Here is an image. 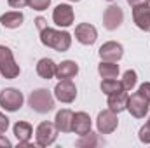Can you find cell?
<instances>
[{"mask_svg": "<svg viewBox=\"0 0 150 148\" xmlns=\"http://www.w3.org/2000/svg\"><path fill=\"white\" fill-rule=\"evenodd\" d=\"M133 21L142 32L150 33V4L133 7Z\"/></svg>", "mask_w": 150, "mask_h": 148, "instance_id": "4fadbf2b", "label": "cell"}, {"mask_svg": "<svg viewBox=\"0 0 150 148\" xmlns=\"http://www.w3.org/2000/svg\"><path fill=\"white\" fill-rule=\"evenodd\" d=\"M7 4L12 9H25L26 5H30V0H7Z\"/></svg>", "mask_w": 150, "mask_h": 148, "instance_id": "83f0119b", "label": "cell"}, {"mask_svg": "<svg viewBox=\"0 0 150 148\" xmlns=\"http://www.w3.org/2000/svg\"><path fill=\"white\" fill-rule=\"evenodd\" d=\"M126 110L129 111L134 118H145L149 115V110H150V103L136 91L134 94L129 96L127 99V108Z\"/></svg>", "mask_w": 150, "mask_h": 148, "instance_id": "9c48e42d", "label": "cell"}, {"mask_svg": "<svg viewBox=\"0 0 150 148\" xmlns=\"http://www.w3.org/2000/svg\"><path fill=\"white\" fill-rule=\"evenodd\" d=\"M100 89H101V92H105L107 96L124 91L122 82H120V80H117V78H103V80H101V84H100Z\"/></svg>", "mask_w": 150, "mask_h": 148, "instance_id": "7402d4cb", "label": "cell"}, {"mask_svg": "<svg viewBox=\"0 0 150 148\" xmlns=\"http://www.w3.org/2000/svg\"><path fill=\"white\" fill-rule=\"evenodd\" d=\"M25 103L23 92L14 87H7L0 91V106L5 111H18Z\"/></svg>", "mask_w": 150, "mask_h": 148, "instance_id": "277c9868", "label": "cell"}, {"mask_svg": "<svg viewBox=\"0 0 150 148\" xmlns=\"http://www.w3.org/2000/svg\"><path fill=\"white\" fill-rule=\"evenodd\" d=\"M120 82H122V87H124V91H133L134 87H136V84H138V73L134 72V70H126L124 75H122V78H120Z\"/></svg>", "mask_w": 150, "mask_h": 148, "instance_id": "603a6c76", "label": "cell"}, {"mask_svg": "<svg viewBox=\"0 0 150 148\" xmlns=\"http://www.w3.org/2000/svg\"><path fill=\"white\" fill-rule=\"evenodd\" d=\"M49 5H51V0H30V7L33 11H38V12L49 9Z\"/></svg>", "mask_w": 150, "mask_h": 148, "instance_id": "484cf974", "label": "cell"}, {"mask_svg": "<svg viewBox=\"0 0 150 148\" xmlns=\"http://www.w3.org/2000/svg\"><path fill=\"white\" fill-rule=\"evenodd\" d=\"M52 21L59 28H68L75 21V12L70 4H59L52 11Z\"/></svg>", "mask_w": 150, "mask_h": 148, "instance_id": "ba28073f", "label": "cell"}, {"mask_svg": "<svg viewBox=\"0 0 150 148\" xmlns=\"http://www.w3.org/2000/svg\"><path fill=\"white\" fill-rule=\"evenodd\" d=\"M98 145H101V140L98 134H94L91 131L87 134L80 136V140L77 141V147H98Z\"/></svg>", "mask_w": 150, "mask_h": 148, "instance_id": "cb8c5ba5", "label": "cell"}, {"mask_svg": "<svg viewBox=\"0 0 150 148\" xmlns=\"http://www.w3.org/2000/svg\"><path fill=\"white\" fill-rule=\"evenodd\" d=\"M54 96L51 94V91L47 89H35L30 98H28V105L30 108L37 113H49L54 110Z\"/></svg>", "mask_w": 150, "mask_h": 148, "instance_id": "7a4b0ae2", "label": "cell"}, {"mask_svg": "<svg viewBox=\"0 0 150 148\" xmlns=\"http://www.w3.org/2000/svg\"><path fill=\"white\" fill-rule=\"evenodd\" d=\"M93 127V120L89 117V113L86 111H77L74 113V122H72V132H75L77 136H84L91 131Z\"/></svg>", "mask_w": 150, "mask_h": 148, "instance_id": "5bb4252c", "label": "cell"}, {"mask_svg": "<svg viewBox=\"0 0 150 148\" xmlns=\"http://www.w3.org/2000/svg\"><path fill=\"white\" fill-rule=\"evenodd\" d=\"M122 23H124V11L119 5H108L103 12V26L108 32H113L120 28Z\"/></svg>", "mask_w": 150, "mask_h": 148, "instance_id": "8fae6325", "label": "cell"}, {"mask_svg": "<svg viewBox=\"0 0 150 148\" xmlns=\"http://www.w3.org/2000/svg\"><path fill=\"white\" fill-rule=\"evenodd\" d=\"M56 68H58V65L51 58H42V59H38V63H37V73L44 80L54 78L56 77Z\"/></svg>", "mask_w": 150, "mask_h": 148, "instance_id": "d6986e66", "label": "cell"}, {"mask_svg": "<svg viewBox=\"0 0 150 148\" xmlns=\"http://www.w3.org/2000/svg\"><path fill=\"white\" fill-rule=\"evenodd\" d=\"M138 92L150 103V82H143V84L138 87Z\"/></svg>", "mask_w": 150, "mask_h": 148, "instance_id": "4316f807", "label": "cell"}, {"mask_svg": "<svg viewBox=\"0 0 150 148\" xmlns=\"http://www.w3.org/2000/svg\"><path fill=\"white\" fill-rule=\"evenodd\" d=\"M127 99H129V94L127 91H120V92H115V94H110L108 99H107V106L108 110L115 111L117 115L120 111H124L127 108Z\"/></svg>", "mask_w": 150, "mask_h": 148, "instance_id": "9a60e30c", "label": "cell"}, {"mask_svg": "<svg viewBox=\"0 0 150 148\" xmlns=\"http://www.w3.org/2000/svg\"><path fill=\"white\" fill-rule=\"evenodd\" d=\"M77 73H79V65L75 61H72V59L61 61L58 65V68H56V78H59V80L74 78V77H77Z\"/></svg>", "mask_w": 150, "mask_h": 148, "instance_id": "ffe728a7", "label": "cell"}, {"mask_svg": "<svg viewBox=\"0 0 150 148\" xmlns=\"http://www.w3.org/2000/svg\"><path fill=\"white\" fill-rule=\"evenodd\" d=\"M98 54H100V59H101V61L119 63V61L122 59V56H124V47H122V44L110 40V42H105V44L100 47Z\"/></svg>", "mask_w": 150, "mask_h": 148, "instance_id": "30bf717a", "label": "cell"}, {"mask_svg": "<svg viewBox=\"0 0 150 148\" xmlns=\"http://www.w3.org/2000/svg\"><path fill=\"white\" fill-rule=\"evenodd\" d=\"M19 73H21V68L16 63L12 51L7 45H0V75L7 80H12Z\"/></svg>", "mask_w": 150, "mask_h": 148, "instance_id": "3957f363", "label": "cell"}, {"mask_svg": "<svg viewBox=\"0 0 150 148\" xmlns=\"http://www.w3.org/2000/svg\"><path fill=\"white\" fill-rule=\"evenodd\" d=\"M107 2H113V0H107Z\"/></svg>", "mask_w": 150, "mask_h": 148, "instance_id": "836d02e7", "label": "cell"}, {"mask_svg": "<svg viewBox=\"0 0 150 148\" xmlns=\"http://www.w3.org/2000/svg\"><path fill=\"white\" fill-rule=\"evenodd\" d=\"M12 132H14V136H16V140H18V145L28 143V141L32 140V136H33L32 125H30L28 122H25V120H18V122L12 125Z\"/></svg>", "mask_w": 150, "mask_h": 148, "instance_id": "ac0fdd59", "label": "cell"}, {"mask_svg": "<svg viewBox=\"0 0 150 148\" xmlns=\"http://www.w3.org/2000/svg\"><path fill=\"white\" fill-rule=\"evenodd\" d=\"M98 73L101 78H117L119 77V65L112 61H101L98 65Z\"/></svg>", "mask_w": 150, "mask_h": 148, "instance_id": "44dd1931", "label": "cell"}, {"mask_svg": "<svg viewBox=\"0 0 150 148\" xmlns=\"http://www.w3.org/2000/svg\"><path fill=\"white\" fill-rule=\"evenodd\" d=\"M68 2H80V0H68Z\"/></svg>", "mask_w": 150, "mask_h": 148, "instance_id": "d6a6232c", "label": "cell"}, {"mask_svg": "<svg viewBox=\"0 0 150 148\" xmlns=\"http://www.w3.org/2000/svg\"><path fill=\"white\" fill-rule=\"evenodd\" d=\"M40 42L42 45L51 47L58 52H67L72 47V35L68 32H61V30L45 26L44 30H40Z\"/></svg>", "mask_w": 150, "mask_h": 148, "instance_id": "6da1fadb", "label": "cell"}, {"mask_svg": "<svg viewBox=\"0 0 150 148\" xmlns=\"http://www.w3.org/2000/svg\"><path fill=\"white\" fill-rule=\"evenodd\" d=\"M72 122H74V111L70 108L59 110L54 117V124L59 132H72Z\"/></svg>", "mask_w": 150, "mask_h": 148, "instance_id": "2e32d148", "label": "cell"}, {"mask_svg": "<svg viewBox=\"0 0 150 148\" xmlns=\"http://www.w3.org/2000/svg\"><path fill=\"white\" fill-rule=\"evenodd\" d=\"M23 21H25V16H23L21 11H9V12H5V14L0 16V23H2V26L7 28V30H16V28H19V26L23 25Z\"/></svg>", "mask_w": 150, "mask_h": 148, "instance_id": "e0dca14e", "label": "cell"}, {"mask_svg": "<svg viewBox=\"0 0 150 148\" xmlns=\"http://www.w3.org/2000/svg\"><path fill=\"white\" fill-rule=\"evenodd\" d=\"M58 127L54 122H40L35 129V141L38 147H51L58 140Z\"/></svg>", "mask_w": 150, "mask_h": 148, "instance_id": "5b68a950", "label": "cell"}, {"mask_svg": "<svg viewBox=\"0 0 150 148\" xmlns=\"http://www.w3.org/2000/svg\"><path fill=\"white\" fill-rule=\"evenodd\" d=\"M127 4L131 7H136V5H143V4H150V0H127Z\"/></svg>", "mask_w": 150, "mask_h": 148, "instance_id": "4dcf8cb0", "label": "cell"}, {"mask_svg": "<svg viewBox=\"0 0 150 148\" xmlns=\"http://www.w3.org/2000/svg\"><path fill=\"white\" fill-rule=\"evenodd\" d=\"M7 129H9V118H7L5 113L0 111V134H4Z\"/></svg>", "mask_w": 150, "mask_h": 148, "instance_id": "f1b7e54d", "label": "cell"}, {"mask_svg": "<svg viewBox=\"0 0 150 148\" xmlns=\"http://www.w3.org/2000/svg\"><path fill=\"white\" fill-rule=\"evenodd\" d=\"M35 26H37L38 32H40V30H44V28L47 26V21H45V19L42 18V16H38L37 19H35Z\"/></svg>", "mask_w": 150, "mask_h": 148, "instance_id": "f546056e", "label": "cell"}, {"mask_svg": "<svg viewBox=\"0 0 150 148\" xmlns=\"http://www.w3.org/2000/svg\"><path fill=\"white\" fill-rule=\"evenodd\" d=\"M75 38L82 45H93L98 40V30L89 23H80L75 26Z\"/></svg>", "mask_w": 150, "mask_h": 148, "instance_id": "7c38bea8", "label": "cell"}, {"mask_svg": "<svg viewBox=\"0 0 150 148\" xmlns=\"http://www.w3.org/2000/svg\"><path fill=\"white\" fill-rule=\"evenodd\" d=\"M117 127H119V118H117L115 111L107 108V110H101L98 113V118H96L98 134H112Z\"/></svg>", "mask_w": 150, "mask_h": 148, "instance_id": "52a82bcc", "label": "cell"}, {"mask_svg": "<svg viewBox=\"0 0 150 148\" xmlns=\"http://www.w3.org/2000/svg\"><path fill=\"white\" fill-rule=\"evenodd\" d=\"M138 140H140L143 145H150V117H149V120H147V124L140 127V131H138Z\"/></svg>", "mask_w": 150, "mask_h": 148, "instance_id": "d4e9b609", "label": "cell"}, {"mask_svg": "<svg viewBox=\"0 0 150 148\" xmlns=\"http://www.w3.org/2000/svg\"><path fill=\"white\" fill-rule=\"evenodd\" d=\"M54 98L59 103H65V105L74 103L75 98H77V85L72 82V78H65V80H59L56 84V87H54Z\"/></svg>", "mask_w": 150, "mask_h": 148, "instance_id": "8992f818", "label": "cell"}, {"mask_svg": "<svg viewBox=\"0 0 150 148\" xmlns=\"http://www.w3.org/2000/svg\"><path fill=\"white\" fill-rule=\"evenodd\" d=\"M0 147H7V148H11V147H12V143H11V141H9V140H7L5 136H2V134H0Z\"/></svg>", "mask_w": 150, "mask_h": 148, "instance_id": "1f68e13d", "label": "cell"}]
</instances>
